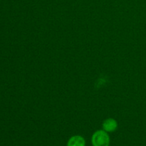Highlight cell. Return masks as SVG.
I'll use <instances>...</instances> for the list:
<instances>
[{
  "label": "cell",
  "instance_id": "3",
  "mask_svg": "<svg viewBox=\"0 0 146 146\" xmlns=\"http://www.w3.org/2000/svg\"><path fill=\"white\" fill-rule=\"evenodd\" d=\"M86 142L84 138L80 135L71 137L68 141L67 146H85Z\"/></svg>",
  "mask_w": 146,
  "mask_h": 146
},
{
  "label": "cell",
  "instance_id": "2",
  "mask_svg": "<svg viewBox=\"0 0 146 146\" xmlns=\"http://www.w3.org/2000/svg\"><path fill=\"white\" fill-rule=\"evenodd\" d=\"M118 127L116 121L113 118H108L103 123V128L106 132H113L115 131Z\"/></svg>",
  "mask_w": 146,
  "mask_h": 146
},
{
  "label": "cell",
  "instance_id": "1",
  "mask_svg": "<svg viewBox=\"0 0 146 146\" xmlns=\"http://www.w3.org/2000/svg\"><path fill=\"white\" fill-rule=\"evenodd\" d=\"M94 146H109L110 138L105 131H98L92 136Z\"/></svg>",
  "mask_w": 146,
  "mask_h": 146
}]
</instances>
